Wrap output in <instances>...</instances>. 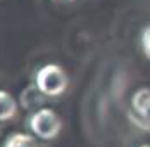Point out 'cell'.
<instances>
[{"instance_id":"5","label":"cell","mask_w":150,"mask_h":147,"mask_svg":"<svg viewBox=\"0 0 150 147\" xmlns=\"http://www.w3.org/2000/svg\"><path fill=\"white\" fill-rule=\"evenodd\" d=\"M4 147H43V146L38 144V140L35 137L28 135V133H12L4 142Z\"/></svg>"},{"instance_id":"1","label":"cell","mask_w":150,"mask_h":147,"mask_svg":"<svg viewBox=\"0 0 150 147\" xmlns=\"http://www.w3.org/2000/svg\"><path fill=\"white\" fill-rule=\"evenodd\" d=\"M67 85H69L67 73L59 64H45L36 71L35 87L45 97H59L67 90Z\"/></svg>"},{"instance_id":"7","label":"cell","mask_w":150,"mask_h":147,"mask_svg":"<svg viewBox=\"0 0 150 147\" xmlns=\"http://www.w3.org/2000/svg\"><path fill=\"white\" fill-rule=\"evenodd\" d=\"M140 147H150V146H147V144H145V146H140Z\"/></svg>"},{"instance_id":"6","label":"cell","mask_w":150,"mask_h":147,"mask_svg":"<svg viewBox=\"0 0 150 147\" xmlns=\"http://www.w3.org/2000/svg\"><path fill=\"white\" fill-rule=\"evenodd\" d=\"M142 50H143L145 57L150 59V24L145 26L142 31Z\"/></svg>"},{"instance_id":"8","label":"cell","mask_w":150,"mask_h":147,"mask_svg":"<svg viewBox=\"0 0 150 147\" xmlns=\"http://www.w3.org/2000/svg\"><path fill=\"white\" fill-rule=\"evenodd\" d=\"M69 2H74V0H69Z\"/></svg>"},{"instance_id":"4","label":"cell","mask_w":150,"mask_h":147,"mask_svg":"<svg viewBox=\"0 0 150 147\" xmlns=\"http://www.w3.org/2000/svg\"><path fill=\"white\" fill-rule=\"evenodd\" d=\"M16 114H17V102H16V99L7 90H0V121L14 119Z\"/></svg>"},{"instance_id":"2","label":"cell","mask_w":150,"mask_h":147,"mask_svg":"<svg viewBox=\"0 0 150 147\" xmlns=\"http://www.w3.org/2000/svg\"><path fill=\"white\" fill-rule=\"evenodd\" d=\"M30 128L42 140H52L60 133L62 121L54 109L40 107L30 116Z\"/></svg>"},{"instance_id":"3","label":"cell","mask_w":150,"mask_h":147,"mask_svg":"<svg viewBox=\"0 0 150 147\" xmlns=\"http://www.w3.org/2000/svg\"><path fill=\"white\" fill-rule=\"evenodd\" d=\"M129 114L138 128L150 132V88L143 87L133 93Z\"/></svg>"}]
</instances>
